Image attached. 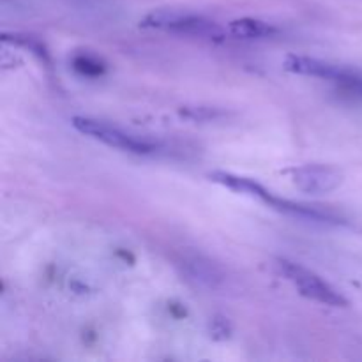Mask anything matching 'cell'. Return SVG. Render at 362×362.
I'll list each match as a JSON object with an SVG mask.
<instances>
[{
    "label": "cell",
    "instance_id": "cell-9",
    "mask_svg": "<svg viewBox=\"0 0 362 362\" xmlns=\"http://www.w3.org/2000/svg\"><path fill=\"white\" fill-rule=\"evenodd\" d=\"M349 85H350V87L357 88L359 92H362V76H357V74H356V76H354V80L350 81Z\"/></svg>",
    "mask_w": 362,
    "mask_h": 362
},
{
    "label": "cell",
    "instance_id": "cell-8",
    "mask_svg": "<svg viewBox=\"0 0 362 362\" xmlns=\"http://www.w3.org/2000/svg\"><path fill=\"white\" fill-rule=\"evenodd\" d=\"M74 69L80 71L85 76H98V74H103L105 67H103V64L99 60L92 59V57L80 55L74 59Z\"/></svg>",
    "mask_w": 362,
    "mask_h": 362
},
{
    "label": "cell",
    "instance_id": "cell-6",
    "mask_svg": "<svg viewBox=\"0 0 362 362\" xmlns=\"http://www.w3.org/2000/svg\"><path fill=\"white\" fill-rule=\"evenodd\" d=\"M209 177H211L212 182L219 184V186L228 187V189L235 191V193L247 194V197L251 198H258V200H262L267 205L269 202L272 200V197H274V194L269 189H265L262 184H258L257 180L253 179H247V177L233 175V173L228 172H212Z\"/></svg>",
    "mask_w": 362,
    "mask_h": 362
},
{
    "label": "cell",
    "instance_id": "cell-4",
    "mask_svg": "<svg viewBox=\"0 0 362 362\" xmlns=\"http://www.w3.org/2000/svg\"><path fill=\"white\" fill-rule=\"evenodd\" d=\"M290 179L303 193L327 194L341 186L343 173L329 165H303L290 170Z\"/></svg>",
    "mask_w": 362,
    "mask_h": 362
},
{
    "label": "cell",
    "instance_id": "cell-7",
    "mask_svg": "<svg viewBox=\"0 0 362 362\" xmlns=\"http://www.w3.org/2000/svg\"><path fill=\"white\" fill-rule=\"evenodd\" d=\"M226 32L235 39H265L278 34V28L258 18H239L230 21Z\"/></svg>",
    "mask_w": 362,
    "mask_h": 362
},
{
    "label": "cell",
    "instance_id": "cell-2",
    "mask_svg": "<svg viewBox=\"0 0 362 362\" xmlns=\"http://www.w3.org/2000/svg\"><path fill=\"white\" fill-rule=\"evenodd\" d=\"M276 271L288 279L293 286L300 292V296L308 297V299L315 300V303L325 304L331 308H345L349 306V300L341 296L336 288H332L327 281L315 274L310 269L303 267L299 264L285 260V258H278L276 260Z\"/></svg>",
    "mask_w": 362,
    "mask_h": 362
},
{
    "label": "cell",
    "instance_id": "cell-1",
    "mask_svg": "<svg viewBox=\"0 0 362 362\" xmlns=\"http://www.w3.org/2000/svg\"><path fill=\"white\" fill-rule=\"evenodd\" d=\"M140 25L144 28H156V30L191 35V37L209 39V41H223L228 34L226 28L209 18L177 9L152 11L140 21Z\"/></svg>",
    "mask_w": 362,
    "mask_h": 362
},
{
    "label": "cell",
    "instance_id": "cell-3",
    "mask_svg": "<svg viewBox=\"0 0 362 362\" xmlns=\"http://www.w3.org/2000/svg\"><path fill=\"white\" fill-rule=\"evenodd\" d=\"M73 127L78 133L85 134V136L98 140L101 144L108 145L112 148H119L124 152H133V154H148L154 151V145L147 140L133 136V134L126 133L120 127L106 124L103 120L88 119V117H74Z\"/></svg>",
    "mask_w": 362,
    "mask_h": 362
},
{
    "label": "cell",
    "instance_id": "cell-5",
    "mask_svg": "<svg viewBox=\"0 0 362 362\" xmlns=\"http://www.w3.org/2000/svg\"><path fill=\"white\" fill-rule=\"evenodd\" d=\"M285 69L293 74H303V76H313V78H324V80H334L341 81V83L349 85L356 73L349 69H343L341 66L336 64L324 62L320 59H313V57H303V55H288L285 59Z\"/></svg>",
    "mask_w": 362,
    "mask_h": 362
}]
</instances>
